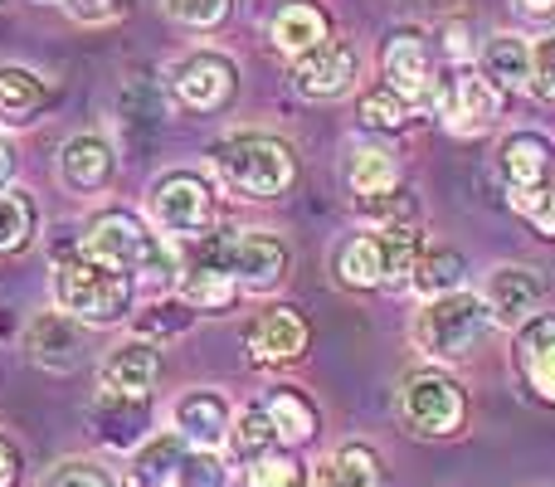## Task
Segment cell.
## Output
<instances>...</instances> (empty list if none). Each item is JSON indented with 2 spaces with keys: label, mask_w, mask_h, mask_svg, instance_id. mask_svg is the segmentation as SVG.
Listing matches in <instances>:
<instances>
[{
  "label": "cell",
  "mask_w": 555,
  "mask_h": 487,
  "mask_svg": "<svg viewBox=\"0 0 555 487\" xmlns=\"http://www.w3.org/2000/svg\"><path fill=\"white\" fill-rule=\"evenodd\" d=\"M83 248L103 264H113L117 273H127L132 283H152V287H171L181 278V258H176L171 240L152 234L132 210H103L88 225Z\"/></svg>",
  "instance_id": "cell-1"
},
{
  "label": "cell",
  "mask_w": 555,
  "mask_h": 487,
  "mask_svg": "<svg viewBox=\"0 0 555 487\" xmlns=\"http://www.w3.org/2000/svg\"><path fill=\"white\" fill-rule=\"evenodd\" d=\"M215 171L244 201H278L297 181L293 146L269 132H234L215 142Z\"/></svg>",
  "instance_id": "cell-2"
},
{
  "label": "cell",
  "mask_w": 555,
  "mask_h": 487,
  "mask_svg": "<svg viewBox=\"0 0 555 487\" xmlns=\"http://www.w3.org/2000/svg\"><path fill=\"white\" fill-rule=\"evenodd\" d=\"M492 326H498V317H492L488 297L473 293V287H459V293L424 297V307L410 322V336L434 361H463Z\"/></svg>",
  "instance_id": "cell-3"
},
{
  "label": "cell",
  "mask_w": 555,
  "mask_h": 487,
  "mask_svg": "<svg viewBox=\"0 0 555 487\" xmlns=\"http://www.w3.org/2000/svg\"><path fill=\"white\" fill-rule=\"evenodd\" d=\"M54 303L74 322L113 326L132 312V278L117 273L113 264H103V258H93L83 248V254L64 258L54 268Z\"/></svg>",
  "instance_id": "cell-4"
},
{
  "label": "cell",
  "mask_w": 555,
  "mask_h": 487,
  "mask_svg": "<svg viewBox=\"0 0 555 487\" xmlns=\"http://www.w3.org/2000/svg\"><path fill=\"white\" fill-rule=\"evenodd\" d=\"M400 420L420 439H449L468 420V395L443 371H414L400 385Z\"/></svg>",
  "instance_id": "cell-5"
},
{
  "label": "cell",
  "mask_w": 555,
  "mask_h": 487,
  "mask_svg": "<svg viewBox=\"0 0 555 487\" xmlns=\"http://www.w3.org/2000/svg\"><path fill=\"white\" fill-rule=\"evenodd\" d=\"M152 220L162 234H176V240H201L215 225V185L205 181L201 171H166L152 181Z\"/></svg>",
  "instance_id": "cell-6"
},
{
  "label": "cell",
  "mask_w": 555,
  "mask_h": 487,
  "mask_svg": "<svg viewBox=\"0 0 555 487\" xmlns=\"http://www.w3.org/2000/svg\"><path fill=\"white\" fill-rule=\"evenodd\" d=\"M434 113H439L443 132L453 137H482L498 127L502 117V93L488 84L482 74H468V68H459V74H439V88H434Z\"/></svg>",
  "instance_id": "cell-7"
},
{
  "label": "cell",
  "mask_w": 555,
  "mask_h": 487,
  "mask_svg": "<svg viewBox=\"0 0 555 487\" xmlns=\"http://www.w3.org/2000/svg\"><path fill=\"white\" fill-rule=\"evenodd\" d=\"M171 88L195 113H220L234 98V88H240V64L230 54H220V49H195L171 68Z\"/></svg>",
  "instance_id": "cell-8"
},
{
  "label": "cell",
  "mask_w": 555,
  "mask_h": 487,
  "mask_svg": "<svg viewBox=\"0 0 555 487\" xmlns=\"http://www.w3.org/2000/svg\"><path fill=\"white\" fill-rule=\"evenodd\" d=\"M380 68H385V84H390L410 107L434 103V88H439V59H434V49L424 44V35H414V29H395V35L385 39Z\"/></svg>",
  "instance_id": "cell-9"
},
{
  "label": "cell",
  "mask_w": 555,
  "mask_h": 487,
  "mask_svg": "<svg viewBox=\"0 0 555 487\" xmlns=\"http://www.w3.org/2000/svg\"><path fill=\"white\" fill-rule=\"evenodd\" d=\"M498 181L507 195H527V191H546L555 185V142L537 127L507 132L498 142Z\"/></svg>",
  "instance_id": "cell-10"
},
{
  "label": "cell",
  "mask_w": 555,
  "mask_h": 487,
  "mask_svg": "<svg viewBox=\"0 0 555 487\" xmlns=\"http://www.w3.org/2000/svg\"><path fill=\"white\" fill-rule=\"evenodd\" d=\"M220 258L234 273V283L249 287V293H269L287 273V244L269 230H240L220 240Z\"/></svg>",
  "instance_id": "cell-11"
},
{
  "label": "cell",
  "mask_w": 555,
  "mask_h": 487,
  "mask_svg": "<svg viewBox=\"0 0 555 487\" xmlns=\"http://www.w3.org/2000/svg\"><path fill=\"white\" fill-rule=\"evenodd\" d=\"M356 74H361V54L346 39H326V44L307 49L302 59H293V88L302 98H341L351 93Z\"/></svg>",
  "instance_id": "cell-12"
},
{
  "label": "cell",
  "mask_w": 555,
  "mask_h": 487,
  "mask_svg": "<svg viewBox=\"0 0 555 487\" xmlns=\"http://www.w3.org/2000/svg\"><path fill=\"white\" fill-rule=\"evenodd\" d=\"M156 375H162V351L146 336H132V342L113 346L98 371V385H103L107 400H146L156 390Z\"/></svg>",
  "instance_id": "cell-13"
},
{
  "label": "cell",
  "mask_w": 555,
  "mask_h": 487,
  "mask_svg": "<svg viewBox=\"0 0 555 487\" xmlns=\"http://www.w3.org/2000/svg\"><path fill=\"white\" fill-rule=\"evenodd\" d=\"M307 342H312V326H307V317L297 312V307H269L263 317H254L249 336H244L254 366H293V361H302Z\"/></svg>",
  "instance_id": "cell-14"
},
{
  "label": "cell",
  "mask_w": 555,
  "mask_h": 487,
  "mask_svg": "<svg viewBox=\"0 0 555 487\" xmlns=\"http://www.w3.org/2000/svg\"><path fill=\"white\" fill-rule=\"evenodd\" d=\"M517 375L531 400L555 405V312H531L517 326Z\"/></svg>",
  "instance_id": "cell-15"
},
{
  "label": "cell",
  "mask_w": 555,
  "mask_h": 487,
  "mask_svg": "<svg viewBox=\"0 0 555 487\" xmlns=\"http://www.w3.org/2000/svg\"><path fill=\"white\" fill-rule=\"evenodd\" d=\"M482 297H488L498 326H521L531 312H537L541 297H546V278H541V268L502 264V268H492V273H488Z\"/></svg>",
  "instance_id": "cell-16"
},
{
  "label": "cell",
  "mask_w": 555,
  "mask_h": 487,
  "mask_svg": "<svg viewBox=\"0 0 555 487\" xmlns=\"http://www.w3.org/2000/svg\"><path fill=\"white\" fill-rule=\"evenodd\" d=\"M171 424L191 449H205L215 453L224 439H230V424H234V410L220 390H185L171 410Z\"/></svg>",
  "instance_id": "cell-17"
},
{
  "label": "cell",
  "mask_w": 555,
  "mask_h": 487,
  "mask_svg": "<svg viewBox=\"0 0 555 487\" xmlns=\"http://www.w3.org/2000/svg\"><path fill=\"white\" fill-rule=\"evenodd\" d=\"M176 287H181V303L191 307V312H224V307L240 297V283H234V273L220 258V240H210L195 254V264L176 278Z\"/></svg>",
  "instance_id": "cell-18"
},
{
  "label": "cell",
  "mask_w": 555,
  "mask_h": 487,
  "mask_svg": "<svg viewBox=\"0 0 555 487\" xmlns=\"http://www.w3.org/2000/svg\"><path fill=\"white\" fill-rule=\"evenodd\" d=\"M25 346H29V361L44 366V371H74V366H83V332L74 326L68 312L35 317Z\"/></svg>",
  "instance_id": "cell-19"
},
{
  "label": "cell",
  "mask_w": 555,
  "mask_h": 487,
  "mask_svg": "<svg viewBox=\"0 0 555 487\" xmlns=\"http://www.w3.org/2000/svg\"><path fill=\"white\" fill-rule=\"evenodd\" d=\"M269 39H273L278 54L302 59L307 49H317V44L332 39V20H326V10L312 5V0H287V5L273 15Z\"/></svg>",
  "instance_id": "cell-20"
},
{
  "label": "cell",
  "mask_w": 555,
  "mask_h": 487,
  "mask_svg": "<svg viewBox=\"0 0 555 487\" xmlns=\"http://www.w3.org/2000/svg\"><path fill=\"white\" fill-rule=\"evenodd\" d=\"M185 449H191V444H185L176 430L142 439L132 453V463H127V473H122V487H171L181 478Z\"/></svg>",
  "instance_id": "cell-21"
},
{
  "label": "cell",
  "mask_w": 555,
  "mask_h": 487,
  "mask_svg": "<svg viewBox=\"0 0 555 487\" xmlns=\"http://www.w3.org/2000/svg\"><path fill=\"white\" fill-rule=\"evenodd\" d=\"M478 59H482V78H488L498 93H531V39L488 35Z\"/></svg>",
  "instance_id": "cell-22"
},
{
  "label": "cell",
  "mask_w": 555,
  "mask_h": 487,
  "mask_svg": "<svg viewBox=\"0 0 555 487\" xmlns=\"http://www.w3.org/2000/svg\"><path fill=\"white\" fill-rule=\"evenodd\" d=\"M54 103V88L20 64H0V127H29Z\"/></svg>",
  "instance_id": "cell-23"
},
{
  "label": "cell",
  "mask_w": 555,
  "mask_h": 487,
  "mask_svg": "<svg viewBox=\"0 0 555 487\" xmlns=\"http://www.w3.org/2000/svg\"><path fill=\"white\" fill-rule=\"evenodd\" d=\"M59 171H64V181L74 185V191H103L107 181H113V171H117V156H113V146L103 142V137H93V132H83V137H68L64 142V152H59Z\"/></svg>",
  "instance_id": "cell-24"
},
{
  "label": "cell",
  "mask_w": 555,
  "mask_h": 487,
  "mask_svg": "<svg viewBox=\"0 0 555 487\" xmlns=\"http://www.w3.org/2000/svg\"><path fill=\"white\" fill-rule=\"evenodd\" d=\"M336 278L346 287H390V268H385V244L380 230L351 234L346 244H336Z\"/></svg>",
  "instance_id": "cell-25"
},
{
  "label": "cell",
  "mask_w": 555,
  "mask_h": 487,
  "mask_svg": "<svg viewBox=\"0 0 555 487\" xmlns=\"http://www.w3.org/2000/svg\"><path fill=\"white\" fill-rule=\"evenodd\" d=\"M307 487H380V453L371 444H341Z\"/></svg>",
  "instance_id": "cell-26"
},
{
  "label": "cell",
  "mask_w": 555,
  "mask_h": 487,
  "mask_svg": "<svg viewBox=\"0 0 555 487\" xmlns=\"http://www.w3.org/2000/svg\"><path fill=\"white\" fill-rule=\"evenodd\" d=\"M263 410H269V420L278 430V444L317 439V405L307 400L302 390H293V385H273L269 400H263Z\"/></svg>",
  "instance_id": "cell-27"
},
{
  "label": "cell",
  "mask_w": 555,
  "mask_h": 487,
  "mask_svg": "<svg viewBox=\"0 0 555 487\" xmlns=\"http://www.w3.org/2000/svg\"><path fill=\"white\" fill-rule=\"evenodd\" d=\"M346 185L351 195H380L390 185H400V162L385 146H356L351 162H346Z\"/></svg>",
  "instance_id": "cell-28"
},
{
  "label": "cell",
  "mask_w": 555,
  "mask_h": 487,
  "mask_svg": "<svg viewBox=\"0 0 555 487\" xmlns=\"http://www.w3.org/2000/svg\"><path fill=\"white\" fill-rule=\"evenodd\" d=\"M463 273H468V264H463L459 248H424L420 268H414L410 287L420 297H439V293H459L463 287Z\"/></svg>",
  "instance_id": "cell-29"
},
{
  "label": "cell",
  "mask_w": 555,
  "mask_h": 487,
  "mask_svg": "<svg viewBox=\"0 0 555 487\" xmlns=\"http://www.w3.org/2000/svg\"><path fill=\"white\" fill-rule=\"evenodd\" d=\"M356 215L375 230H395V225H420V201L404 185H390L380 195H356Z\"/></svg>",
  "instance_id": "cell-30"
},
{
  "label": "cell",
  "mask_w": 555,
  "mask_h": 487,
  "mask_svg": "<svg viewBox=\"0 0 555 487\" xmlns=\"http://www.w3.org/2000/svg\"><path fill=\"white\" fill-rule=\"evenodd\" d=\"M35 240V201L25 191H0V254H15Z\"/></svg>",
  "instance_id": "cell-31"
},
{
  "label": "cell",
  "mask_w": 555,
  "mask_h": 487,
  "mask_svg": "<svg viewBox=\"0 0 555 487\" xmlns=\"http://www.w3.org/2000/svg\"><path fill=\"white\" fill-rule=\"evenodd\" d=\"M230 444H234V453H240V459H249V463L263 459V453H273L278 430H273L269 410H263V405H249V410L230 424Z\"/></svg>",
  "instance_id": "cell-32"
},
{
  "label": "cell",
  "mask_w": 555,
  "mask_h": 487,
  "mask_svg": "<svg viewBox=\"0 0 555 487\" xmlns=\"http://www.w3.org/2000/svg\"><path fill=\"white\" fill-rule=\"evenodd\" d=\"M410 113L414 107L404 103L390 84H375V88H365L361 93V123L375 127V132H400V127L410 123Z\"/></svg>",
  "instance_id": "cell-33"
},
{
  "label": "cell",
  "mask_w": 555,
  "mask_h": 487,
  "mask_svg": "<svg viewBox=\"0 0 555 487\" xmlns=\"http://www.w3.org/2000/svg\"><path fill=\"white\" fill-rule=\"evenodd\" d=\"M249 487H307L312 478H307V469L293 459V453H263V459L249 463V478H244Z\"/></svg>",
  "instance_id": "cell-34"
},
{
  "label": "cell",
  "mask_w": 555,
  "mask_h": 487,
  "mask_svg": "<svg viewBox=\"0 0 555 487\" xmlns=\"http://www.w3.org/2000/svg\"><path fill=\"white\" fill-rule=\"evenodd\" d=\"M507 201L541 240H555V185H546V191H527V195H507Z\"/></svg>",
  "instance_id": "cell-35"
},
{
  "label": "cell",
  "mask_w": 555,
  "mask_h": 487,
  "mask_svg": "<svg viewBox=\"0 0 555 487\" xmlns=\"http://www.w3.org/2000/svg\"><path fill=\"white\" fill-rule=\"evenodd\" d=\"M230 5L234 0H166V15L191 25V29H215V25H224Z\"/></svg>",
  "instance_id": "cell-36"
},
{
  "label": "cell",
  "mask_w": 555,
  "mask_h": 487,
  "mask_svg": "<svg viewBox=\"0 0 555 487\" xmlns=\"http://www.w3.org/2000/svg\"><path fill=\"white\" fill-rule=\"evenodd\" d=\"M531 93L555 103V29L531 44Z\"/></svg>",
  "instance_id": "cell-37"
},
{
  "label": "cell",
  "mask_w": 555,
  "mask_h": 487,
  "mask_svg": "<svg viewBox=\"0 0 555 487\" xmlns=\"http://www.w3.org/2000/svg\"><path fill=\"white\" fill-rule=\"evenodd\" d=\"M39 487H113V478H107L98 463H83V459H68V463H59L54 473H49Z\"/></svg>",
  "instance_id": "cell-38"
},
{
  "label": "cell",
  "mask_w": 555,
  "mask_h": 487,
  "mask_svg": "<svg viewBox=\"0 0 555 487\" xmlns=\"http://www.w3.org/2000/svg\"><path fill=\"white\" fill-rule=\"evenodd\" d=\"M176 483H181V487H224V463L215 459V453L195 449V453H185L181 478H176Z\"/></svg>",
  "instance_id": "cell-39"
},
{
  "label": "cell",
  "mask_w": 555,
  "mask_h": 487,
  "mask_svg": "<svg viewBox=\"0 0 555 487\" xmlns=\"http://www.w3.org/2000/svg\"><path fill=\"white\" fill-rule=\"evenodd\" d=\"M78 25H113L127 15V0H64Z\"/></svg>",
  "instance_id": "cell-40"
},
{
  "label": "cell",
  "mask_w": 555,
  "mask_h": 487,
  "mask_svg": "<svg viewBox=\"0 0 555 487\" xmlns=\"http://www.w3.org/2000/svg\"><path fill=\"white\" fill-rule=\"evenodd\" d=\"M443 54H449L453 64H468V59H473L468 25H443Z\"/></svg>",
  "instance_id": "cell-41"
},
{
  "label": "cell",
  "mask_w": 555,
  "mask_h": 487,
  "mask_svg": "<svg viewBox=\"0 0 555 487\" xmlns=\"http://www.w3.org/2000/svg\"><path fill=\"white\" fill-rule=\"evenodd\" d=\"M15 478H20V449L0 434V487H15Z\"/></svg>",
  "instance_id": "cell-42"
},
{
  "label": "cell",
  "mask_w": 555,
  "mask_h": 487,
  "mask_svg": "<svg viewBox=\"0 0 555 487\" xmlns=\"http://www.w3.org/2000/svg\"><path fill=\"white\" fill-rule=\"evenodd\" d=\"M512 10L521 20H537V25H551L555 20V0H512Z\"/></svg>",
  "instance_id": "cell-43"
},
{
  "label": "cell",
  "mask_w": 555,
  "mask_h": 487,
  "mask_svg": "<svg viewBox=\"0 0 555 487\" xmlns=\"http://www.w3.org/2000/svg\"><path fill=\"white\" fill-rule=\"evenodd\" d=\"M10 166H15V156H10V146H5V142H0V185H5V181H10Z\"/></svg>",
  "instance_id": "cell-44"
}]
</instances>
